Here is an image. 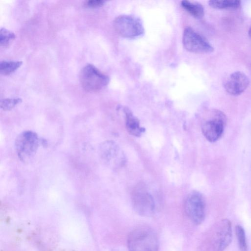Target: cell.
<instances>
[{
    "mask_svg": "<svg viewBox=\"0 0 251 251\" xmlns=\"http://www.w3.org/2000/svg\"><path fill=\"white\" fill-rule=\"evenodd\" d=\"M185 211L189 219L195 224H201L205 217V202L202 195L198 192L191 193L187 197Z\"/></svg>",
    "mask_w": 251,
    "mask_h": 251,
    "instance_id": "8992f818",
    "label": "cell"
},
{
    "mask_svg": "<svg viewBox=\"0 0 251 251\" xmlns=\"http://www.w3.org/2000/svg\"><path fill=\"white\" fill-rule=\"evenodd\" d=\"M113 25L117 33L126 38H136L144 33L141 21L131 15L118 16L114 21Z\"/></svg>",
    "mask_w": 251,
    "mask_h": 251,
    "instance_id": "5b68a950",
    "label": "cell"
},
{
    "mask_svg": "<svg viewBox=\"0 0 251 251\" xmlns=\"http://www.w3.org/2000/svg\"><path fill=\"white\" fill-rule=\"evenodd\" d=\"M235 233L240 251H248V244L244 228L240 225L235 227Z\"/></svg>",
    "mask_w": 251,
    "mask_h": 251,
    "instance_id": "2e32d148",
    "label": "cell"
},
{
    "mask_svg": "<svg viewBox=\"0 0 251 251\" xmlns=\"http://www.w3.org/2000/svg\"><path fill=\"white\" fill-rule=\"evenodd\" d=\"M226 118L223 112L218 110L213 112L212 117L203 123L201 131L205 138L210 142H215L222 135Z\"/></svg>",
    "mask_w": 251,
    "mask_h": 251,
    "instance_id": "52a82bcc",
    "label": "cell"
},
{
    "mask_svg": "<svg viewBox=\"0 0 251 251\" xmlns=\"http://www.w3.org/2000/svg\"><path fill=\"white\" fill-rule=\"evenodd\" d=\"M21 98H8L0 100V108L4 111H9L22 102Z\"/></svg>",
    "mask_w": 251,
    "mask_h": 251,
    "instance_id": "ac0fdd59",
    "label": "cell"
},
{
    "mask_svg": "<svg viewBox=\"0 0 251 251\" xmlns=\"http://www.w3.org/2000/svg\"><path fill=\"white\" fill-rule=\"evenodd\" d=\"M182 44L184 48L190 52L208 53L214 50L213 47L201 35L190 27L183 31Z\"/></svg>",
    "mask_w": 251,
    "mask_h": 251,
    "instance_id": "ba28073f",
    "label": "cell"
},
{
    "mask_svg": "<svg viewBox=\"0 0 251 251\" xmlns=\"http://www.w3.org/2000/svg\"><path fill=\"white\" fill-rule=\"evenodd\" d=\"M40 141L38 135L31 130L21 133L15 140V146L19 158L27 162L35 155Z\"/></svg>",
    "mask_w": 251,
    "mask_h": 251,
    "instance_id": "3957f363",
    "label": "cell"
},
{
    "mask_svg": "<svg viewBox=\"0 0 251 251\" xmlns=\"http://www.w3.org/2000/svg\"><path fill=\"white\" fill-rule=\"evenodd\" d=\"M131 200L133 207L139 215L151 216L153 214L155 210L154 199L144 189L135 190L132 194Z\"/></svg>",
    "mask_w": 251,
    "mask_h": 251,
    "instance_id": "9c48e42d",
    "label": "cell"
},
{
    "mask_svg": "<svg viewBox=\"0 0 251 251\" xmlns=\"http://www.w3.org/2000/svg\"><path fill=\"white\" fill-rule=\"evenodd\" d=\"M126 117V126L127 131L135 136L139 137L144 131V128L140 126L138 119L133 115L128 108L124 109Z\"/></svg>",
    "mask_w": 251,
    "mask_h": 251,
    "instance_id": "7c38bea8",
    "label": "cell"
},
{
    "mask_svg": "<svg viewBox=\"0 0 251 251\" xmlns=\"http://www.w3.org/2000/svg\"><path fill=\"white\" fill-rule=\"evenodd\" d=\"M105 2L103 0H89L86 2L85 5L89 7H99L102 6Z\"/></svg>",
    "mask_w": 251,
    "mask_h": 251,
    "instance_id": "d6986e66",
    "label": "cell"
},
{
    "mask_svg": "<svg viewBox=\"0 0 251 251\" xmlns=\"http://www.w3.org/2000/svg\"><path fill=\"white\" fill-rule=\"evenodd\" d=\"M99 151L101 158L106 162L117 160L121 165L124 163V154L113 141H106L102 143L100 147Z\"/></svg>",
    "mask_w": 251,
    "mask_h": 251,
    "instance_id": "8fae6325",
    "label": "cell"
},
{
    "mask_svg": "<svg viewBox=\"0 0 251 251\" xmlns=\"http://www.w3.org/2000/svg\"><path fill=\"white\" fill-rule=\"evenodd\" d=\"M127 245L128 251H158L159 249L156 233L147 226H139L131 231Z\"/></svg>",
    "mask_w": 251,
    "mask_h": 251,
    "instance_id": "7a4b0ae2",
    "label": "cell"
},
{
    "mask_svg": "<svg viewBox=\"0 0 251 251\" xmlns=\"http://www.w3.org/2000/svg\"><path fill=\"white\" fill-rule=\"evenodd\" d=\"M230 221L223 219L218 221L208 231L200 251H224L232 241Z\"/></svg>",
    "mask_w": 251,
    "mask_h": 251,
    "instance_id": "6da1fadb",
    "label": "cell"
},
{
    "mask_svg": "<svg viewBox=\"0 0 251 251\" xmlns=\"http://www.w3.org/2000/svg\"><path fill=\"white\" fill-rule=\"evenodd\" d=\"M209 5L218 9H234L238 8L241 4L238 0H211L208 1Z\"/></svg>",
    "mask_w": 251,
    "mask_h": 251,
    "instance_id": "5bb4252c",
    "label": "cell"
},
{
    "mask_svg": "<svg viewBox=\"0 0 251 251\" xmlns=\"http://www.w3.org/2000/svg\"><path fill=\"white\" fill-rule=\"evenodd\" d=\"M22 64L20 61L3 60L0 63V72L3 75H9L16 71Z\"/></svg>",
    "mask_w": 251,
    "mask_h": 251,
    "instance_id": "9a60e30c",
    "label": "cell"
},
{
    "mask_svg": "<svg viewBox=\"0 0 251 251\" xmlns=\"http://www.w3.org/2000/svg\"><path fill=\"white\" fill-rule=\"evenodd\" d=\"M249 35L250 39H251V26H250L249 30Z\"/></svg>",
    "mask_w": 251,
    "mask_h": 251,
    "instance_id": "ffe728a7",
    "label": "cell"
},
{
    "mask_svg": "<svg viewBox=\"0 0 251 251\" xmlns=\"http://www.w3.org/2000/svg\"><path fill=\"white\" fill-rule=\"evenodd\" d=\"M250 84L248 77L240 71L231 74L224 83L226 91L232 96H238L244 92Z\"/></svg>",
    "mask_w": 251,
    "mask_h": 251,
    "instance_id": "30bf717a",
    "label": "cell"
},
{
    "mask_svg": "<svg viewBox=\"0 0 251 251\" xmlns=\"http://www.w3.org/2000/svg\"><path fill=\"white\" fill-rule=\"evenodd\" d=\"M15 35L13 32L5 28H1L0 31V46H7L15 38Z\"/></svg>",
    "mask_w": 251,
    "mask_h": 251,
    "instance_id": "e0dca14e",
    "label": "cell"
},
{
    "mask_svg": "<svg viewBox=\"0 0 251 251\" xmlns=\"http://www.w3.org/2000/svg\"><path fill=\"white\" fill-rule=\"evenodd\" d=\"M181 5L188 12L197 19H201L204 16V7L200 3L183 0L181 2Z\"/></svg>",
    "mask_w": 251,
    "mask_h": 251,
    "instance_id": "4fadbf2b",
    "label": "cell"
},
{
    "mask_svg": "<svg viewBox=\"0 0 251 251\" xmlns=\"http://www.w3.org/2000/svg\"><path fill=\"white\" fill-rule=\"evenodd\" d=\"M79 80L82 87L89 92L100 90L109 82V77L92 64H88L82 69Z\"/></svg>",
    "mask_w": 251,
    "mask_h": 251,
    "instance_id": "277c9868",
    "label": "cell"
}]
</instances>
